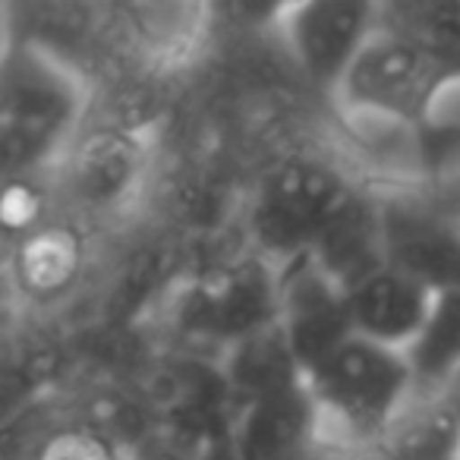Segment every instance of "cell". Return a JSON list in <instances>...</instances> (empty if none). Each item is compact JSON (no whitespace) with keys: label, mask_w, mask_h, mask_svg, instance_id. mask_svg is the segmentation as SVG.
Masks as SVG:
<instances>
[{"label":"cell","mask_w":460,"mask_h":460,"mask_svg":"<svg viewBox=\"0 0 460 460\" xmlns=\"http://www.w3.org/2000/svg\"><path fill=\"white\" fill-rule=\"evenodd\" d=\"M183 315L192 332L237 344L278 322V265L265 256L230 262L211 271L186 296Z\"/></svg>","instance_id":"obj_7"},{"label":"cell","mask_w":460,"mask_h":460,"mask_svg":"<svg viewBox=\"0 0 460 460\" xmlns=\"http://www.w3.org/2000/svg\"><path fill=\"white\" fill-rule=\"evenodd\" d=\"M278 26L309 83L338 98L350 66L382 26V4L306 0L284 7Z\"/></svg>","instance_id":"obj_5"},{"label":"cell","mask_w":460,"mask_h":460,"mask_svg":"<svg viewBox=\"0 0 460 460\" xmlns=\"http://www.w3.org/2000/svg\"><path fill=\"white\" fill-rule=\"evenodd\" d=\"M319 438L322 416L306 382L250 403L234 422L240 460H303Z\"/></svg>","instance_id":"obj_10"},{"label":"cell","mask_w":460,"mask_h":460,"mask_svg":"<svg viewBox=\"0 0 460 460\" xmlns=\"http://www.w3.org/2000/svg\"><path fill=\"white\" fill-rule=\"evenodd\" d=\"M221 372L237 413L250 403L306 382L278 322L256 334H246L237 344L224 347Z\"/></svg>","instance_id":"obj_12"},{"label":"cell","mask_w":460,"mask_h":460,"mask_svg":"<svg viewBox=\"0 0 460 460\" xmlns=\"http://www.w3.org/2000/svg\"><path fill=\"white\" fill-rule=\"evenodd\" d=\"M142 173V146L127 129L89 133L66 155V186L89 208H114L129 199Z\"/></svg>","instance_id":"obj_11"},{"label":"cell","mask_w":460,"mask_h":460,"mask_svg":"<svg viewBox=\"0 0 460 460\" xmlns=\"http://www.w3.org/2000/svg\"><path fill=\"white\" fill-rule=\"evenodd\" d=\"M454 79L416 45L378 26L372 41L350 66L338 102L353 114L382 117L410 129H429Z\"/></svg>","instance_id":"obj_4"},{"label":"cell","mask_w":460,"mask_h":460,"mask_svg":"<svg viewBox=\"0 0 460 460\" xmlns=\"http://www.w3.org/2000/svg\"><path fill=\"white\" fill-rule=\"evenodd\" d=\"M457 211H460V205H457Z\"/></svg>","instance_id":"obj_20"},{"label":"cell","mask_w":460,"mask_h":460,"mask_svg":"<svg viewBox=\"0 0 460 460\" xmlns=\"http://www.w3.org/2000/svg\"><path fill=\"white\" fill-rule=\"evenodd\" d=\"M416 394H441L460 369V284L438 290L426 328L407 350Z\"/></svg>","instance_id":"obj_16"},{"label":"cell","mask_w":460,"mask_h":460,"mask_svg":"<svg viewBox=\"0 0 460 460\" xmlns=\"http://www.w3.org/2000/svg\"><path fill=\"white\" fill-rule=\"evenodd\" d=\"M26 460H127V454L92 426L66 416L26 447Z\"/></svg>","instance_id":"obj_17"},{"label":"cell","mask_w":460,"mask_h":460,"mask_svg":"<svg viewBox=\"0 0 460 460\" xmlns=\"http://www.w3.org/2000/svg\"><path fill=\"white\" fill-rule=\"evenodd\" d=\"M325 438L382 445L416 394L407 353L353 334L306 376Z\"/></svg>","instance_id":"obj_2"},{"label":"cell","mask_w":460,"mask_h":460,"mask_svg":"<svg viewBox=\"0 0 460 460\" xmlns=\"http://www.w3.org/2000/svg\"><path fill=\"white\" fill-rule=\"evenodd\" d=\"M79 117L83 89L58 54L32 39L7 41L0 64V148L7 180L35 177L64 155Z\"/></svg>","instance_id":"obj_1"},{"label":"cell","mask_w":460,"mask_h":460,"mask_svg":"<svg viewBox=\"0 0 460 460\" xmlns=\"http://www.w3.org/2000/svg\"><path fill=\"white\" fill-rule=\"evenodd\" d=\"M278 325L303 376L353 338L344 288L328 278L313 256H296L278 265Z\"/></svg>","instance_id":"obj_6"},{"label":"cell","mask_w":460,"mask_h":460,"mask_svg":"<svg viewBox=\"0 0 460 460\" xmlns=\"http://www.w3.org/2000/svg\"><path fill=\"white\" fill-rule=\"evenodd\" d=\"M382 26L420 48L460 85V0L382 4Z\"/></svg>","instance_id":"obj_14"},{"label":"cell","mask_w":460,"mask_h":460,"mask_svg":"<svg viewBox=\"0 0 460 460\" xmlns=\"http://www.w3.org/2000/svg\"><path fill=\"white\" fill-rule=\"evenodd\" d=\"M303 460H394L382 445H350L322 435Z\"/></svg>","instance_id":"obj_18"},{"label":"cell","mask_w":460,"mask_h":460,"mask_svg":"<svg viewBox=\"0 0 460 460\" xmlns=\"http://www.w3.org/2000/svg\"><path fill=\"white\" fill-rule=\"evenodd\" d=\"M83 269V240L70 224H39L26 230L16 250V281L35 300L58 296Z\"/></svg>","instance_id":"obj_13"},{"label":"cell","mask_w":460,"mask_h":460,"mask_svg":"<svg viewBox=\"0 0 460 460\" xmlns=\"http://www.w3.org/2000/svg\"><path fill=\"white\" fill-rule=\"evenodd\" d=\"M363 196L344 171L315 155L278 161L259 183L250 205V234L269 262L309 256L338 217Z\"/></svg>","instance_id":"obj_3"},{"label":"cell","mask_w":460,"mask_h":460,"mask_svg":"<svg viewBox=\"0 0 460 460\" xmlns=\"http://www.w3.org/2000/svg\"><path fill=\"white\" fill-rule=\"evenodd\" d=\"M344 294L353 334L407 353L426 328L438 290L397 269L394 262H382L369 275L344 288Z\"/></svg>","instance_id":"obj_9"},{"label":"cell","mask_w":460,"mask_h":460,"mask_svg":"<svg viewBox=\"0 0 460 460\" xmlns=\"http://www.w3.org/2000/svg\"><path fill=\"white\" fill-rule=\"evenodd\" d=\"M441 397H445V403L454 410V413H457V420H460V369L454 372V378L445 385V391H441Z\"/></svg>","instance_id":"obj_19"},{"label":"cell","mask_w":460,"mask_h":460,"mask_svg":"<svg viewBox=\"0 0 460 460\" xmlns=\"http://www.w3.org/2000/svg\"><path fill=\"white\" fill-rule=\"evenodd\" d=\"M382 227L388 262L432 290L460 284V211L420 196H385Z\"/></svg>","instance_id":"obj_8"},{"label":"cell","mask_w":460,"mask_h":460,"mask_svg":"<svg viewBox=\"0 0 460 460\" xmlns=\"http://www.w3.org/2000/svg\"><path fill=\"white\" fill-rule=\"evenodd\" d=\"M382 447L394 460H460V420L441 394H413Z\"/></svg>","instance_id":"obj_15"}]
</instances>
